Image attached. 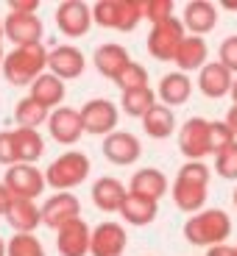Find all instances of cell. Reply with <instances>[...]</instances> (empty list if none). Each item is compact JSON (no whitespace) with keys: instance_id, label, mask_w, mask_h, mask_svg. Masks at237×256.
<instances>
[{"instance_id":"obj_1","label":"cell","mask_w":237,"mask_h":256,"mask_svg":"<svg viewBox=\"0 0 237 256\" xmlns=\"http://www.w3.org/2000/svg\"><path fill=\"white\" fill-rule=\"evenodd\" d=\"M48 70V50L45 45H26L14 48L3 58V78L12 86H31L42 72Z\"/></svg>"},{"instance_id":"obj_2","label":"cell","mask_w":237,"mask_h":256,"mask_svg":"<svg viewBox=\"0 0 237 256\" xmlns=\"http://www.w3.org/2000/svg\"><path fill=\"white\" fill-rule=\"evenodd\" d=\"M231 237V218L223 209H204L184 223V240L190 245L215 248Z\"/></svg>"},{"instance_id":"obj_3","label":"cell","mask_w":237,"mask_h":256,"mask_svg":"<svg viewBox=\"0 0 237 256\" xmlns=\"http://www.w3.org/2000/svg\"><path fill=\"white\" fill-rule=\"evenodd\" d=\"M92 164H90V156L81 154V150H67L62 154L59 159H53L45 170V184L56 192H67V190H76L87 181Z\"/></svg>"},{"instance_id":"obj_4","label":"cell","mask_w":237,"mask_h":256,"mask_svg":"<svg viewBox=\"0 0 237 256\" xmlns=\"http://www.w3.org/2000/svg\"><path fill=\"white\" fill-rule=\"evenodd\" d=\"M140 0H101L92 6V22L109 31H134L140 26Z\"/></svg>"},{"instance_id":"obj_5","label":"cell","mask_w":237,"mask_h":256,"mask_svg":"<svg viewBox=\"0 0 237 256\" xmlns=\"http://www.w3.org/2000/svg\"><path fill=\"white\" fill-rule=\"evenodd\" d=\"M184 39H187V31L181 26V20L170 17L151 28V34H148V53L156 62H173Z\"/></svg>"},{"instance_id":"obj_6","label":"cell","mask_w":237,"mask_h":256,"mask_svg":"<svg viewBox=\"0 0 237 256\" xmlns=\"http://www.w3.org/2000/svg\"><path fill=\"white\" fill-rule=\"evenodd\" d=\"M117 106L106 98H95V100L84 103L81 106V126H84V134H92V136H106L117 131Z\"/></svg>"},{"instance_id":"obj_7","label":"cell","mask_w":237,"mask_h":256,"mask_svg":"<svg viewBox=\"0 0 237 256\" xmlns=\"http://www.w3.org/2000/svg\"><path fill=\"white\" fill-rule=\"evenodd\" d=\"M3 184L12 192V198L17 200H34L45 192V173L37 170L34 164H14L6 170L3 176Z\"/></svg>"},{"instance_id":"obj_8","label":"cell","mask_w":237,"mask_h":256,"mask_svg":"<svg viewBox=\"0 0 237 256\" xmlns=\"http://www.w3.org/2000/svg\"><path fill=\"white\" fill-rule=\"evenodd\" d=\"M179 150L187 156V162H204V156H212L209 120L190 117L179 131Z\"/></svg>"},{"instance_id":"obj_9","label":"cell","mask_w":237,"mask_h":256,"mask_svg":"<svg viewBox=\"0 0 237 256\" xmlns=\"http://www.w3.org/2000/svg\"><path fill=\"white\" fill-rule=\"evenodd\" d=\"M42 34H45V26L37 14H9L3 20V36L14 48L42 45Z\"/></svg>"},{"instance_id":"obj_10","label":"cell","mask_w":237,"mask_h":256,"mask_svg":"<svg viewBox=\"0 0 237 256\" xmlns=\"http://www.w3.org/2000/svg\"><path fill=\"white\" fill-rule=\"evenodd\" d=\"M56 26L64 36L78 39V36H87V31L92 28V8L81 0H64L59 3L56 8Z\"/></svg>"},{"instance_id":"obj_11","label":"cell","mask_w":237,"mask_h":256,"mask_svg":"<svg viewBox=\"0 0 237 256\" xmlns=\"http://www.w3.org/2000/svg\"><path fill=\"white\" fill-rule=\"evenodd\" d=\"M39 212H42V226L59 231L62 226H67V223L81 218V204H78V198L73 192H56V195H51V198L42 204Z\"/></svg>"},{"instance_id":"obj_12","label":"cell","mask_w":237,"mask_h":256,"mask_svg":"<svg viewBox=\"0 0 237 256\" xmlns=\"http://www.w3.org/2000/svg\"><path fill=\"white\" fill-rule=\"evenodd\" d=\"M128 245V234L120 223H106L95 226L90 237V256H123Z\"/></svg>"},{"instance_id":"obj_13","label":"cell","mask_w":237,"mask_h":256,"mask_svg":"<svg viewBox=\"0 0 237 256\" xmlns=\"http://www.w3.org/2000/svg\"><path fill=\"white\" fill-rule=\"evenodd\" d=\"M48 134L59 142V145H76L84 134L81 126V112L70 109V106H59L48 117Z\"/></svg>"},{"instance_id":"obj_14","label":"cell","mask_w":237,"mask_h":256,"mask_svg":"<svg viewBox=\"0 0 237 256\" xmlns=\"http://www.w3.org/2000/svg\"><path fill=\"white\" fill-rule=\"evenodd\" d=\"M87 67L84 62V53L73 45H59L53 50H48V72L56 76L59 81H73L78 78Z\"/></svg>"},{"instance_id":"obj_15","label":"cell","mask_w":237,"mask_h":256,"mask_svg":"<svg viewBox=\"0 0 237 256\" xmlns=\"http://www.w3.org/2000/svg\"><path fill=\"white\" fill-rule=\"evenodd\" d=\"M103 156L112 162V164H120V167H128L140 162L142 156V145L134 134H128V131H115L103 140Z\"/></svg>"},{"instance_id":"obj_16","label":"cell","mask_w":237,"mask_h":256,"mask_svg":"<svg viewBox=\"0 0 237 256\" xmlns=\"http://www.w3.org/2000/svg\"><path fill=\"white\" fill-rule=\"evenodd\" d=\"M90 237L92 228L78 218L56 231V250L62 256H87L90 254Z\"/></svg>"},{"instance_id":"obj_17","label":"cell","mask_w":237,"mask_h":256,"mask_svg":"<svg viewBox=\"0 0 237 256\" xmlns=\"http://www.w3.org/2000/svg\"><path fill=\"white\" fill-rule=\"evenodd\" d=\"M92 64H95V70L101 72L103 78L117 81V78L123 76V70L131 64V56H128V50L123 45H117V42H106V45L95 48V53H92Z\"/></svg>"},{"instance_id":"obj_18","label":"cell","mask_w":237,"mask_h":256,"mask_svg":"<svg viewBox=\"0 0 237 256\" xmlns=\"http://www.w3.org/2000/svg\"><path fill=\"white\" fill-rule=\"evenodd\" d=\"M231 86H234V76L220 62H206V67L198 72L201 95L212 98V100H220V98L231 95Z\"/></svg>"},{"instance_id":"obj_19","label":"cell","mask_w":237,"mask_h":256,"mask_svg":"<svg viewBox=\"0 0 237 256\" xmlns=\"http://www.w3.org/2000/svg\"><path fill=\"white\" fill-rule=\"evenodd\" d=\"M184 31L192 36H204L218 26V6H212L209 0H192L184 6V17H181Z\"/></svg>"},{"instance_id":"obj_20","label":"cell","mask_w":237,"mask_h":256,"mask_svg":"<svg viewBox=\"0 0 237 256\" xmlns=\"http://www.w3.org/2000/svg\"><path fill=\"white\" fill-rule=\"evenodd\" d=\"M128 192L131 195H140V198L156 200L159 204L167 195V176L156 167H145V170H137L131 176V184H128Z\"/></svg>"},{"instance_id":"obj_21","label":"cell","mask_w":237,"mask_h":256,"mask_svg":"<svg viewBox=\"0 0 237 256\" xmlns=\"http://www.w3.org/2000/svg\"><path fill=\"white\" fill-rule=\"evenodd\" d=\"M190 95H192L190 76H184V72H179V70L162 76L159 90H156V98L162 100V106H167V109H173V106H184V103L190 100Z\"/></svg>"},{"instance_id":"obj_22","label":"cell","mask_w":237,"mask_h":256,"mask_svg":"<svg viewBox=\"0 0 237 256\" xmlns=\"http://www.w3.org/2000/svg\"><path fill=\"white\" fill-rule=\"evenodd\" d=\"M126 195L128 192H126V186H123V181L112 178V176H103V178H98L95 184H92V204L101 212H106V214L120 212Z\"/></svg>"},{"instance_id":"obj_23","label":"cell","mask_w":237,"mask_h":256,"mask_svg":"<svg viewBox=\"0 0 237 256\" xmlns=\"http://www.w3.org/2000/svg\"><path fill=\"white\" fill-rule=\"evenodd\" d=\"M206 58H209V45H206L204 36H187L181 42L179 53H176L173 64L179 67V72H192V70H204L206 67Z\"/></svg>"},{"instance_id":"obj_24","label":"cell","mask_w":237,"mask_h":256,"mask_svg":"<svg viewBox=\"0 0 237 256\" xmlns=\"http://www.w3.org/2000/svg\"><path fill=\"white\" fill-rule=\"evenodd\" d=\"M6 223L12 226L14 234H34L37 226H42V212L34 200H12L6 212Z\"/></svg>"},{"instance_id":"obj_25","label":"cell","mask_w":237,"mask_h":256,"mask_svg":"<svg viewBox=\"0 0 237 256\" xmlns=\"http://www.w3.org/2000/svg\"><path fill=\"white\" fill-rule=\"evenodd\" d=\"M128 226H151L159 214V204L156 200H148V198H140V195H131L128 192L126 200H123L120 212H117Z\"/></svg>"},{"instance_id":"obj_26","label":"cell","mask_w":237,"mask_h":256,"mask_svg":"<svg viewBox=\"0 0 237 256\" xmlns=\"http://www.w3.org/2000/svg\"><path fill=\"white\" fill-rule=\"evenodd\" d=\"M14 154H17V164H37L45 154V140L39 136V131H28V128H14Z\"/></svg>"},{"instance_id":"obj_27","label":"cell","mask_w":237,"mask_h":256,"mask_svg":"<svg viewBox=\"0 0 237 256\" xmlns=\"http://www.w3.org/2000/svg\"><path fill=\"white\" fill-rule=\"evenodd\" d=\"M28 98H34V100H37L39 106H45L48 112L59 109V103L64 100V81H59L51 72H42V76L31 84Z\"/></svg>"},{"instance_id":"obj_28","label":"cell","mask_w":237,"mask_h":256,"mask_svg":"<svg viewBox=\"0 0 237 256\" xmlns=\"http://www.w3.org/2000/svg\"><path fill=\"white\" fill-rule=\"evenodd\" d=\"M170 195H173V204L179 206L181 212H187V214H198V212H204V204H206V186L201 184H190V181H181L176 178L173 181V190H170Z\"/></svg>"},{"instance_id":"obj_29","label":"cell","mask_w":237,"mask_h":256,"mask_svg":"<svg viewBox=\"0 0 237 256\" xmlns=\"http://www.w3.org/2000/svg\"><path fill=\"white\" fill-rule=\"evenodd\" d=\"M142 131H145L151 140H167V136L176 131V114H173V109H167V106L156 103L154 109L142 117Z\"/></svg>"},{"instance_id":"obj_30","label":"cell","mask_w":237,"mask_h":256,"mask_svg":"<svg viewBox=\"0 0 237 256\" xmlns=\"http://www.w3.org/2000/svg\"><path fill=\"white\" fill-rule=\"evenodd\" d=\"M48 117H51V112L45 106H39L34 98H23L14 106V120H17V126L28 128V131H37L39 126H48Z\"/></svg>"},{"instance_id":"obj_31","label":"cell","mask_w":237,"mask_h":256,"mask_svg":"<svg viewBox=\"0 0 237 256\" xmlns=\"http://www.w3.org/2000/svg\"><path fill=\"white\" fill-rule=\"evenodd\" d=\"M154 106H156V92L151 90V86L134 90V92H123L120 95V109L126 112L128 117H134V120H142Z\"/></svg>"},{"instance_id":"obj_32","label":"cell","mask_w":237,"mask_h":256,"mask_svg":"<svg viewBox=\"0 0 237 256\" xmlns=\"http://www.w3.org/2000/svg\"><path fill=\"white\" fill-rule=\"evenodd\" d=\"M6 256H48L34 234H14L6 242Z\"/></svg>"},{"instance_id":"obj_33","label":"cell","mask_w":237,"mask_h":256,"mask_svg":"<svg viewBox=\"0 0 237 256\" xmlns=\"http://www.w3.org/2000/svg\"><path fill=\"white\" fill-rule=\"evenodd\" d=\"M140 14L151 26H159L173 17V0H140Z\"/></svg>"},{"instance_id":"obj_34","label":"cell","mask_w":237,"mask_h":256,"mask_svg":"<svg viewBox=\"0 0 237 256\" xmlns=\"http://www.w3.org/2000/svg\"><path fill=\"white\" fill-rule=\"evenodd\" d=\"M117 86H120V92H134V90H145L148 86V70L142 67V64H137V62H131L123 70V76L117 78Z\"/></svg>"},{"instance_id":"obj_35","label":"cell","mask_w":237,"mask_h":256,"mask_svg":"<svg viewBox=\"0 0 237 256\" xmlns=\"http://www.w3.org/2000/svg\"><path fill=\"white\" fill-rule=\"evenodd\" d=\"M234 134H231V128L226 126L223 120H209V145H212V156H218L220 150H226L229 145H234Z\"/></svg>"},{"instance_id":"obj_36","label":"cell","mask_w":237,"mask_h":256,"mask_svg":"<svg viewBox=\"0 0 237 256\" xmlns=\"http://www.w3.org/2000/svg\"><path fill=\"white\" fill-rule=\"evenodd\" d=\"M215 173L226 181H237V142L215 156Z\"/></svg>"},{"instance_id":"obj_37","label":"cell","mask_w":237,"mask_h":256,"mask_svg":"<svg viewBox=\"0 0 237 256\" xmlns=\"http://www.w3.org/2000/svg\"><path fill=\"white\" fill-rule=\"evenodd\" d=\"M209 176H212V170L204 164V162H184V164L179 167V173H176V178L190 181V184L209 186Z\"/></svg>"},{"instance_id":"obj_38","label":"cell","mask_w":237,"mask_h":256,"mask_svg":"<svg viewBox=\"0 0 237 256\" xmlns=\"http://www.w3.org/2000/svg\"><path fill=\"white\" fill-rule=\"evenodd\" d=\"M218 62L223 64L231 76H237V36L223 39V45H220V50H218Z\"/></svg>"},{"instance_id":"obj_39","label":"cell","mask_w":237,"mask_h":256,"mask_svg":"<svg viewBox=\"0 0 237 256\" xmlns=\"http://www.w3.org/2000/svg\"><path fill=\"white\" fill-rule=\"evenodd\" d=\"M0 164H3V167H14V164H17L12 131H0Z\"/></svg>"},{"instance_id":"obj_40","label":"cell","mask_w":237,"mask_h":256,"mask_svg":"<svg viewBox=\"0 0 237 256\" xmlns=\"http://www.w3.org/2000/svg\"><path fill=\"white\" fill-rule=\"evenodd\" d=\"M9 8H12V14H37L39 3L37 0H12Z\"/></svg>"},{"instance_id":"obj_41","label":"cell","mask_w":237,"mask_h":256,"mask_svg":"<svg viewBox=\"0 0 237 256\" xmlns=\"http://www.w3.org/2000/svg\"><path fill=\"white\" fill-rule=\"evenodd\" d=\"M12 192L6 190V184L0 181V218H6V212H9V206H12Z\"/></svg>"},{"instance_id":"obj_42","label":"cell","mask_w":237,"mask_h":256,"mask_svg":"<svg viewBox=\"0 0 237 256\" xmlns=\"http://www.w3.org/2000/svg\"><path fill=\"white\" fill-rule=\"evenodd\" d=\"M206 256H237L234 245H215V248H206Z\"/></svg>"},{"instance_id":"obj_43","label":"cell","mask_w":237,"mask_h":256,"mask_svg":"<svg viewBox=\"0 0 237 256\" xmlns=\"http://www.w3.org/2000/svg\"><path fill=\"white\" fill-rule=\"evenodd\" d=\"M223 122L231 128V134H234V140H237V106H231V109H229V114H226Z\"/></svg>"},{"instance_id":"obj_44","label":"cell","mask_w":237,"mask_h":256,"mask_svg":"<svg viewBox=\"0 0 237 256\" xmlns=\"http://www.w3.org/2000/svg\"><path fill=\"white\" fill-rule=\"evenodd\" d=\"M231 100H234V106H237V78H234V86H231Z\"/></svg>"},{"instance_id":"obj_45","label":"cell","mask_w":237,"mask_h":256,"mask_svg":"<svg viewBox=\"0 0 237 256\" xmlns=\"http://www.w3.org/2000/svg\"><path fill=\"white\" fill-rule=\"evenodd\" d=\"M0 256H6V242L0 240Z\"/></svg>"},{"instance_id":"obj_46","label":"cell","mask_w":237,"mask_h":256,"mask_svg":"<svg viewBox=\"0 0 237 256\" xmlns=\"http://www.w3.org/2000/svg\"><path fill=\"white\" fill-rule=\"evenodd\" d=\"M3 58H6V53H3V48H0V67H3Z\"/></svg>"},{"instance_id":"obj_47","label":"cell","mask_w":237,"mask_h":256,"mask_svg":"<svg viewBox=\"0 0 237 256\" xmlns=\"http://www.w3.org/2000/svg\"><path fill=\"white\" fill-rule=\"evenodd\" d=\"M226 8H237V3H226Z\"/></svg>"},{"instance_id":"obj_48","label":"cell","mask_w":237,"mask_h":256,"mask_svg":"<svg viewBox=\"0 0 237 256\" xmlns=\"http://www.w3.org/2000/svg\"><path fill=\"white\" fill-rule=\"evenodd\" d=\"M0 39H3V20H0Z\"/></svg>"},{"instance_id":"obj_49","label":"cell","mask_w":237,"mask_h":256,"mask_svg":"<svg viewBox=\"0 0 237 256\" xmlns=\"http://www.w3.org/2000/svg\"><path fill=\"white\" fill-rule=\"evenodd\" d=\"M231 200H234V206H237V190H234V195H231Z\"/></svg>"}]
</instances>
